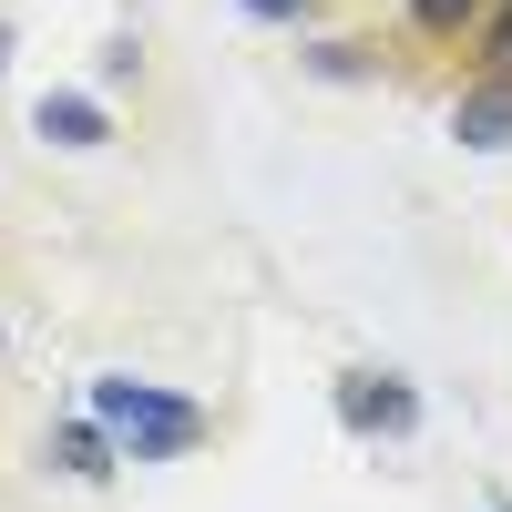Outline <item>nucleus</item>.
<instances>
[{
    "label": "nucleus",
    "mask_w": 512,
    "mask_h": 512,
    "mask_svg": "<svg viewBox=\"0 0 512 512\" xmlns=\"http://www.w3.org/2000/svg\"><path fill=\"white\" fill-rule=\"evenodd\" d=\"M82 410L123 441V461H185V451H205V431H216L205 400L164 390V379H134V369H103L93 390H82Z\"/></svg>",
    "instance_id": "1"
},
{
    "label": "nucleus",
    "mask_w": 512,
    "mask_h": 512,
    "mask_svg": "<svg viewBox=\"0 0 512 512\" xmlns=\"http://www.w3.org/2000/svg\"><path fill=\"white\" fill-rule=\"evenodd\" d=\"M338 420H349L359 441H410L420 431V390L390 379V369H349L338 379Z\"/></svg>",
    "instance_id": "2"
},
{
    "label": "nucleus",
    "mask_w": 512,
    "mask_h": 512,
    "mask_svg": "<svg viewBox=\"0 0 512 512\" xmlns=\"http://www.w3.org/2000/svg\"><path fill=\"white\" fill-rule=\"evenodd\" d=\"M31 134L52 154H103L113 144V113H103V93H41L31 103Z\"/></svg>",
    "instance_id": "3"
},
{
    "label": "nucleus",
    "mask_w": 512,
    "mask_h": 512,
    "mask_svg": "<svg viewBox=\"0 0 512 512\" xmlns=\"http://www.w3.org/2000/svg\"><path fill=\"white\" fill-rule=\"evenodd\" d=\"M451 134L472 144V154H502V144H512V72H482L472 93L451 103Z\"/></svg>",
    "instance_id": "4"
},
{
    "label": "nucleus",
    "mask_w": 512,
    "mask_h": 512,
    "mask_svg": "<svg viewBox=\"0 0 512 512\" xmlns=\"http://www.w3.org/2000/svg\"><path fill=\"white\" fill-rule=\"evenodd\" d=\"M52 461H62L72 482H113V461H123V441L103 431L93 410H82V420H62V431H52Z\"/></svg>",
    "instance_id": "5"
},
{
    "label": "nucleus",
    "mask_w": 512,
    "mask_h": 512,
    "mask_svg": "<svg viewBox=\"0 0 512 512\" xmlns=\"http://www.w3.org/2000/svg\"><path fill=\"white\" fill-rule=\"evenodd\" d=\"M492 0H410V31L420 41H461V31H482Z\"/></svg>",
    "instance_id": "6"
},
{
    "label": "nucleus",
    "mask_w": 512,
    "mask_h": 512,
    "mask_svg": "<svg viewBox=\"0 0 512 512\" xmlns=\"http://www.w3.org/2000/svg\"><path fill=\"white\" fill-rule=\"evenodd\" d=\"M482 72H512V0L482 11Z\"/></svg>",
    "instance_id": "7"
},
{
    "label": "nucleus",
    "mask_w": 512,
    "mask_h": 512,
    "mask_svg": "<svg viewBox=\"0 0 512 512\" xmlns=\"http://www.w3.org/2000/svg\"><path fill=\"white\" fill-rule=\"evenodd\" d=\"M246 21H267V31H297V21H318V0H236Z\"/></svg>",
    "instance_id": "8"
},
{
    "label": "nucleus",
    "mask_w": 512,
    "mask_h": 512,
    "mask_svg": "<svg viewBox=\"0 0 512 512\" xmlns=\"http://www.w3.org/2000/svg\"><path fill=\"white\" fill-rule=\"evenodd\" d=\"M0 72H11V21H0Z\"/></svg>",
    "instance_id": "9"
},
{
    "label": "nucleus",
    "mask_w": 512,
    "mask_h": 512,
    "mask_svg": "<svg viewBox=\"0 0 512 512\" xmlns=\"http://www.w3.org/2000/svg\"><path fill=\"white\" fill-rule=\"evenodd\" d=\"M492 512H512V502H492Z\"/></svg>",
    "instance_id": "10"
}]
</instances>
